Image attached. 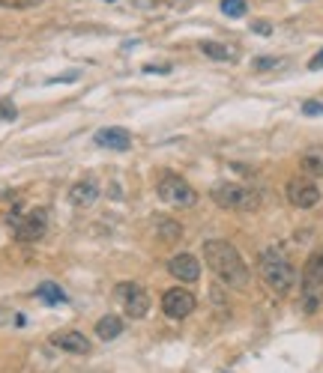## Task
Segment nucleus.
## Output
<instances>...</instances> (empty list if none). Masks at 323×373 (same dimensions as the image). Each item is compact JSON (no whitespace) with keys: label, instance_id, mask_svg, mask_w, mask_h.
<instances>
[{"label":"nucleus","instance_id":"nucleus-18","mask_svg":"<svg viewBox=\"0 0 323 373\" xmlns=\"http://www.w3.org/2000/svg\"><path fill=\"white\" fill-rule=\"evenodd\" d=\"M200 51H204L207 57H213V60H233V51L228 48V45H221V42H204V45H200Z\"/></svg>","mask_w":323,"mask_h":373},{"label":"nucleus","instance_id":"nucleus-14","mask_svg":"<svg viewBox=\"0 0 323 373\" xmlns=\"http://www.w3.org/2000/svg\"><path fill=\"white\" fill-rule=\"evenodd\" d=\"M126 329V323L120 320L117 314H105L102 320L96 323V335H99V341H114V337H120Z\"/></svg>","mask_w":323,"mask_h":373},{"label":"nucleus","instance_id":"nucleus-20","mask_svg":"<svg viewBox=\"0 0 323 373\" xmlns=\"http://www.w3.org/2000/svg\"><path fill=\"white\" fill-rule=\"evenodd\" d=\"M42 0H0V6H6V9H33Z\"/></svg>","mask_w":323,"mask_h":373},{"label":"nucleus","instance_id":"nucleus-2","mask_svg":"<svg viewBox=\"0 0 323 373\" xmlns=\"http://www.w3.org/2000/svg\"><path fill=\"white\" fill-rule=\"evenodd\" d=\"M258 266H261V278L266 281V287H270L275 296H287V293L294 290L296 272H294L291 260L278 251V248H266V251H261Z\"/></svg>","mask_w":323,"mask_h":373},{"label":"nucleus","instance_id":"nucleus-17","mask_svg":"<svg viewBox=\"0 0 323 373\" xmlns=\"http://www.w3.org/2000/svg\"><path fill=\"white\" fill-rule=\"evenodd\" d=\"M39 299L46 302V304H60V302H66V293H63L57 284H51V281H46V284L39 287Z\"/></svg>","mask_w":323,"mask_h":373},{"label":"nucleus","instance_id":"nucleus-5","mask_svg":"<svg viewBox=\"0 0 323 373\" xmlns=\"http://www.w3.org/2000/svg\"><path fill=\"white\" fill-rule=\"evenodd\" d=\"M156 191H159V197L165 200V203H171V206H195V200H198V195H195V188L186 183L183 176H177V174H168V176H162L159 179V185H156Z\"/></svg>","mask_w":323,"mask_h":373},{"label":"nucleus","instance_id":"nucleus-1","mask_svg":"<svg viewBox=\"0 0 323 373\" xmlns=\"http://www.w3.org/2000/svg\"><path fill=\"white\" fill-rule=\"evenodd\" d=\"M204 260L213 269V275L231 290H246L249 287V266L242 254L228 239H207L204 242Z\"/></svg>","mask_w":323,"mask_h":373},{"label":"nucleus","instance_id":"nucleus-22","mask_svg":"<svg viewBox=\"0 0 323 373\" xmlns=\"http://www.w3.org/2000/svg\"><path fill=\"white\" fill-rule=\"evenodd\" d=\"M303 114H305V117H323V105H320V101H305V105H303Z\"/></svg>","mask_w":323,"mask_h":373},{"label":"nucleus","instance_id":"nucleus-23","mask_svg":"<svg viewBox=\"0 0 323 373\" xmlns=\"http://www.w3.org/2000/svg\"><path fill=\"white\" fill-rule=\"evenodd\" d=\"M278 63H282V60H275V57H258V60H254V69H275V66Z\"/></svg>","mask_w":323,"mask_h":373},{"label":"nucleus","instance_id":"nucleus-25","mask_svg":"<svg viewBox=\"0 0 323 373\" xmlns=\"http://www.w3.org/2000/svg\"><path fill=\"white\" fill-rule=\"evenodd\" d=\"M252 30H254V33H263V36H270V33H273V27H270V24H263V21L252 24Z\"/></svg>","mask_w":323,"mask_h":373},{"label":"nucleus","instance_id":"nucleus-9","mask_svg":"<svg viewBox=\"0 0 323 373\" xmlns=\"http://www.w3.org/2000/svg\"><path fill=\"white\" fill-rule=\"evenodd\" d=\"M46 230H48V212L46 209H30L27 216L15 224V239L36 242V239H42Z\"/></svg>","mask_w":323,"mask_h":373},{"label":"nucleus","instance_id":"nucleus-19","mask_svg":"<svg viewBox=\"0 0 323 373\" xmlns=\"http://www.w3.org/2000/svg\"><path fill=\"white\" fill-rule=\"evenodd\" d=\"M221 13L228 18H242L246 15V0H221Z\"/></svg>","mask_w":323,"mask_h":373},{"label":"nucleus","instance_id":"nucleus-8","mask_svg":"<svg viewBox=\"0 0 323 373\" xmlns=\"http://www.w3.org/2000/svg\"><path fill=\"white\" fill-rule=\"evenodd\" d=\"M195 308H198V299L183 287H174V290H168L162 296V311H165L168 320H186Z\"/></svg>","mask_w":323,"mask_h":373},{"label":"nucleus","instance_id":"nucleus-6","mask_svg":"<svg viewBox=\"0 0 323 373\" xmlns=\"http://www.w3.org/2000/svg\"><path fill=\"white\" fill-rule=\"evenodd\" d=\"M117 299L123 304V311L129 316H135V320H144V316L150 314V293L144 290L135 281H123V284H117Z\"/></svg>","mask_w":323,"mask_h":373},{"label":"nucleus","instance_id":"nucleus-3","mask_svg":"<svg viewBox=\"0 0 323 373\" xmlns=\"http://www.w3.org/2000/svg\"><path fill=\"white\" fill-rule=\"evenodd\" d=\"M213 200L221 209H237V212H254L261 209V195L249 185H237V183H221L213 191Z\"/></svg>","mask_w":323,"mask_h":373},{"label":"nucleus","instance_id":"nucleus-7","mask_svg":"<svg viewBox=\"0 0 323 373\" xmlns=\"http://www.w3.org/2000/svg\"><path fill=\"white\" fill-rule=\"evenodd\" d=\"M284 195H287V200H291L296 209H311V206H317L320 197H323L320 188H317V183H315V179H308V176L291 179V183H287V188H284Z\"/></svg>","mask_w":323,"mask_h":373},{"label":"nucleus","instance_id":"nucleus-16","mask_svg":"<svg viewBox=\"0 0 323 373\" xmlns=\"http://www.w3.org/2000/svg\"><path fill=\"white\" fill-rule=\"evenodd\" d=\"M156 233H159V239H165V242H180L183 227L177 221H171V218H162L159 224H156Z\"/></svg>","mask_w":323,"mask_h":373},{"label":"nucleus","instance_id":"nucleus-24","mask_svg":"<svg viewBox=\"0 0 323 373\" xmlns=\"http://www.w3.org/2000/svg\"><path fill=\"white\" fill-rule=\"evenodd\" d=\"M308 69H311V72H317V69H323V51H317V54H315V57H311V60H308Z\"/></svg>","mask_w":323,"mask_h":373},{"label":"nucleus","instance_id":"nucleus-21","mask_svg":"<svg viewBox=\"0 0 323 373\" xmlns=\"http://www.w3.org/2000/svg\"><path fill=\"white\" fill-rule=\"evenodd\" d=\"M15 114H18V111H15L13 101L0 99V120H4V122H13V120H15Z\"/></svg>","mask_w":323,"mask_h":373},{"label":"nucleus","instance_id":"nucleus-15","mask_svg":"<svg viewBox=\"0 0 323 373\" xmlns=\"http://www.w3.org/2000/svg\"><path fill=\"white\" fill-rule=\"evenodd\" d=\"M299 167H303L305 176H323V146H308L299 155Z\"/></svg>","mask_w":323,"mask_h":373},{"label":"nucleus","instance_id":"nucleus-13","mask_svg":"<svg viewBox=\"0 0 323 373\" xmlns=\"http://www.w3.org/2000/svg\"><path fill=\"white\" fill-rule=\"evenodd\" d=\"M99 197V185L93 183V179H81V183H75L69 188V203L72 206H93Z\"/></svg>","mask_w":323,"mask_h":373},{"label":"nucleus","instance_id":"nucleus-10","mask_svg":"<svg viewBox=\"0 0 323 373\" xmlns=\"http://www.w3.org/2000/svg\"><path fill=\"white\" fill-rule=\"evenodd\" d=\"M168 272L177 281H183V284H195V281L200 278V263H198L195 254H177V257H171Z\"/></svg>","mask_w":323,"mask_h":373},{"label":"nucleus","instance_id":"nucleus-12","mask_svg":"<svg viewBox=\"0 0 323 373\" xmlns=\"http://www.w3.org/2000/svg\"><path fill=\"white\" fill-rule=\"evenodd\" d=\"M102 150H117V153H126L132 146V134L126 129H117V126H108V129H99L96 138H93Z\"/></svg>","mask_w":323,"mask_h":373},{"label":"nucleus","instance_id":"nucleus-11","mask_svg":"<svg viewBox=\"0 0 323 373\" xmlns=\"http://www.w3.org/2000/svg\"><path fill=\"white\" fill-rule=\"evenodd\" d=\"M51 344L69 356L90 353V341H87V335H81V332H57V335H51Z\"/></svg>","mask_w":323,"mask_h":373},{"label":"nucleus","instance_id":"nucleus-4","mask_svg":"<svg viewBox=\"0 0 323 373\" xmlns=\"http://www.w3.org/2000/svg\"><path fill=\"white\" fill-rule=\"evenodd\" d=\"M323 302V248H317L315 254L305 260V272H303V311L315 314Z\"/></svg>","mask_w":323,"mask_h":373}]
</instances>
